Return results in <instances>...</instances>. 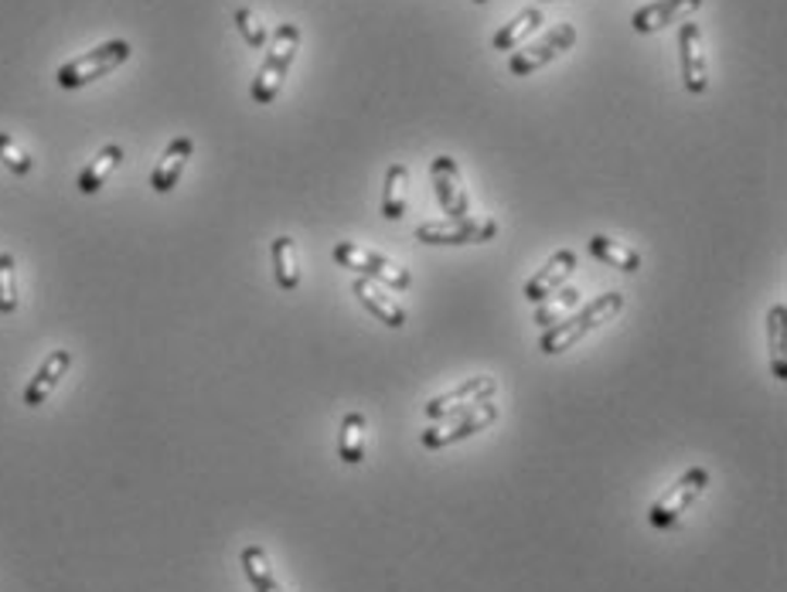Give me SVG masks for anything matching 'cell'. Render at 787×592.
Segmentation results:
<instances>
[{
    "mask_svg": "<svg viewBox=\"0 0 787 592\" xmlns=\"http://www.w3.org/2000/svg\"><path fill=\"white\" fill-rule=\"evenodd\" d=\"M0 164H4L11 174L17 177H28L35 171V161H32V153L24 150L11 134H0Z\"/></svg>",
    "mask_w": 787,
    "mask_h": 592,
    "instance_id": "obj_26",
    "label": "cell"
},
{
    "mask_svg": "<svg viewBox=\"0 0 787 592\" xmlns=\"http://www.w3.org/2000/svg\"><path fill=\"white\" fill-rule=\"evenodd\" d=\"M236 28H239V35L246 38L249 48H266L270 35H266V28H263L260 14L252 11V8H239V11H236Z\"/></svg>",
    "mask_w": 787,
    "mask_h": 592,
    "instance_id": "obj_27",
    "label": "cell"
},
{
    "mask_svg": "<svg viewBox=\"0 0 787 592\" xmlns=\"http://www.w3.org/2000/svg\"><path fill=\"white\" fill-rule=\"evenodd\" d=\"M68 368H72V351H65V348L52 351V354H48L45 362L38 365V371L32 375V381H28V389H24L21 402L28 405V408L45 405L48 395H52V392L59 389V381L68 375Z\"/></svg>",
    "mask_w": 787,
    "mask_h": 592,
    "instance_id": "obj_15",
    "label": "cell"
},
{
    "mask_svg": "<svg viewBox=\"0 0 787 592\" xmlns=\"http://www.w3.org/2000/svg\"><path fill=\"white\" fill-rule=\"evenodd\" d=\"M297 51H300V28H297V24H290V21L276 24L273 38L266 41V55L260 62V72H257V79H252V89H249L252 102L270 106V102L280 96L287 75L293 68Z\"/></svg>",
    "mask_w": 787,
    "mask_h": 592,
    "instance_id": "obj_2",
    "label": "cell"
},
{
    "mask_svg": "<svg viewBox=\"0 0 787 592\" xmlns=\"http://www.w3.org/2000/svg\"><path fill=\"white\" fill-rule=\"evenodd\" d=\"M678 51H682V79L692 96H702L709 89V62L702 48V32L696 21H685L678 28Z\"/></svg>",
    "mask_w": 787,
    "mask_h": 592,
    "instance_id": "obj_11",
    "label": "cell"
},
{
    "mask_svg": "<svg viewBox=\"0 0 787 592\" xmlns=\"http://www.w3.org/2000/svg\"><path fill=\"white\" fill-rule=\"evenodd\" d=\"M624 311V293H603L597 300H590L587 306H583L579 314H573L570 320H560V324H549L542 330V338H539V351L542 354H563L570 351L573 344H579L583 338H587L590 330H597L600 324H611L617 314Z\"/></svg>",
    "mask_w": 787,
    "mask_h": 592,
    "instance_id": "obj_1",
    "label": "cell"
},
{
    "mask_svg": "<svg viewBox=\"0 0 787 592\" xmlns=\"http://www.w3.org/2000/svg\"><path fill=\"white\" fill-rule=\"evenodd\" d=\"M17 311V263L11 252H0V314Z\"/></svg>",
    "mask_w": 787,
    "mask_h": 592,
    "instance_id": "obj_25",
    "label": "cell"
},
{
    "mask_svg": "<svg viewBox=\"0 0 787 592\" xmlns=\"http://www.w3.org/2000/svg\"><path fill=\"white\" fill-rule=\"evenodd\" d=\"M573 45H576V28H573V24H555V28L546 32L539 41H532L522 51H515V55L508 59V72H512V75H532V72L552 65L560 55H566Z\"/></svg>",
    "mask_w": 787,
    "mask_h": 592,
    "instance_id": "obj_7",
    "label": "cell"
},
{
    "mask_svg": "<svg viewBox=\"0 0 787 592\" xmlns=\"http://www.w3.org/2000/svg\"><path fill=\"white\" fill-rule=\"evenodd\" d=\"M576 303H579V290H563L560 300H552L549 306H542V311L536 314V324L549 327L552 320H563L566 311H570V306H576Z\"/></svg>",
    "mask_w": 787,
    "mask_h": 592,
    "instance_id": "obj_28",
    "label": "cell"
},
{
    "mask_svg": "<svg viewBox=\"0 0 787 592\" xmlns=\"http://www.w3.org/2000/svg\"><path fill=\"white\" fill-rule=\"evenodd\" d=\"M410 209V167L405 164H389L386 185H383V215L389 222H399Z\"/></svg>",
    "mask_w": 787,
    "mask_h": 592,
    "instance_id": "obj_20",
    "label": "cell"
},
{
    "mask_svg": "<svg viewBox=\"0 0 787 592\" xmlns=\"http://www.w3.org/2000/svg\"><path fill=\"white\" fill-rule=\"evenodd\" d=\"M767 351L774 378L787 381V303H774L767 314Z\"/></svg>",
    "mask_w": 787,
    "mask_h": 592,
    "instance_id": "obj_19",
    "label": "cell"
},
{
    "mask_svg": "<svg viewBox=\"0 0 787 592\" xmlns=\"http://www.w3.org/2000/svg\"><path fill=\"white\" fill-rule=\"evenodd\" d=\"M273 273H276V287L293 293L300 287V255H297V242L290 236H276L273 239Z\"/></svg>",
    "mask_w": 787,
    "mask_h": 592,
    "instance_id": "obj_21",
    "label": "cell"
},
{
    "mask_svg": "<svg viewBox=\"0 0 787 592\" xmlns=\"http://www.w3.org/2000/svg\"><path fill=\"white\" fill-rule=\"evenodd\" d=\"M130 55H134L130 41H123V38L103 41V45H96L92 51H86V55L65 62V65L55 72V83H59L62 89H83V86H89V83H96V79H107V75L116 72Z\"/></svg>",
    "mask_w": 787,
    "mask_h": 592,
    "instance_id": "obj_3",
    "label": "cell"
},
{
    "mask_svg": "<svg viewBox=\"0 0 787 592\" xmlns=\"http://www.w3.org/2000/svg\"><path fill=\"white\" fill-rule=\"evenodd\" d=\"M239 562H242V572H246L252 592H284V585L276 582V576L270 569V555L260 545H246L239 552Z\"/></svg>",
    "mask_w": 787,
    "mask_h": 592,
    "instance_id": "obj_23",
    "label": "cell"
},
{
    "mask_svg": "<svg viewBox=\"0 0 787 592\" xmlns=\"http://www.w3.org/2000/svg\"><path fill=\"white\" fill-rule=\"evenodd\" d=\"M365 446H368V419L362 412H348L341 419V432H338V456L348 467H359L365 459Z\"/></svg>",
    "mask_w": 787,
    "mask_h": 592,
    "instance_id": "obj_18",
    "label": "cell"
},
{
    "mask_svg": "<svg viewBox=\"0 0 787 592\" xmlns=\"http://www.w3.org/2000/svg\"><path fill=\"white\" fill-rule=\"evenodd\" d=\"M351 293L359 297V303L365 306V311H368L378 324H386V327H392V330L405 327V311L399 306L396 293H392L389 287H383V282L359 276V279L351 282Z\"/></svg>",
    "mask_w": 787,
    "mask_h": 592,
    "instance_id": "obj_12",
    "label": "cell"
},
{
    "mask_svg": "<svg viewBox=\"0 0 787 592\" xmlns=\"http://www.w3.org/2000/svg\"><path fill=\"white\" fill-rule=\"evenodd\" d=\"M702 8V0H651V4L638 8L630 17V28L638 35H654L669 28V24H678L685 17H692Z\"/></svg>",
    "mask_w": 787,
    "mask_h": 592,
    "instance_id": "obj_13",
    "label": "cell"
},
{
    "mask_svg": "<svg viewBox=\"0 0 787 592\" xmlns=\"http://www.w3.org/2000/svg\"><path fill=\"white\" fill-rule=\"evenodd\" d=\"M705 487H709V470H705V467H689V470H685V474L669 487V491L651 504V511H648L651 528H658V531L675 528V525L685 518V514H689V507L702 497Z\"/></svg>",
    "mask_w": 787,
    "mask_h": 592,
    "instance_id": "obj_6",
    "label": "cell"
},
{
    "mask_svg": "<svg viewBox=\"0 0 787 592\" xmlns=\"http://www.w3.org/2000/svg\"><path fill=\"white\" fill-rule=\"evenodd\" d=\"M590 255L594 260H600L603 266H614L621 273H638L641 269V252H634L630 245L624 242H614V239H607V236H594L587 242Z\"/></svg>",
    "mask_w": 787,
    "mask_h": 592,
    "instance_id": "obj_22",
    "label": "cell"
},
{
    "mask_svg": "<svg viewBox=\"0 0 787 592\" xmlns=\"http://www.w3.org/2000/svg\"><path fill=\"white\" fill-rule=\"evenodd\" d=\"M191 153H195V140L191 137H174L164 153H161V161L154 164V171H150V188H154L158 194H171L177 188V181H182V174L191 161Z\"/></svg>",
    "mask_w": 787,
    "mask_h": 592,
    "instance_id": "obj_16",
    "label": "cell"
},
{
    "mask_svg": "<svg viewBox=\"0 0 787 592\" xmlns=\"http://www.w3.org/2000/svg\"><path fill=\"white\" fill-rule=\"evenodd\" d=\"M498 395V378L491 375H477V378H467L461 381L457 389L444 392V395H434L426 405H423V416L429 423H437L444 416H453V412H464V408H474L480 402H488Z\"/></svg>",
    "mask_w": 787,
    "mask_h": 592,
    "instance_id": "obj_10",
    "label": "cell"
},
{
    "mask_svg": "<svg viewBox=\"0 0 787 592\" xmlns=\"http://www.w3.org/2000/svg\"><path fill=\"white\" fill-rule=\"evenodd\" d=\"M429 185H434L437 201H440V212L447 218H471V194L464 188L461 167H457L453 158L440 153V158L429 161Z\"/></svg>",
    "mask_w": 787,
    "mask_h": 592,
    "instance_id": "obj_9",
    "label": "cell"
},
{
    "mask_svg": "<svg viewBox=\"0 0 787 592\" xmlns=\"http://www.w3.org/2000/svg\"><path fill=\"white\" fill-rule=\"evenodd\" d=\"M498 222L485 218H444V222H423L416 228V242L423 245H471V242H488L495 239Z\"/></svg>",
    "mask_w": 787,
    "mask_h": 592,
    "instance_id": "obj_8",
    "label": "cell"
},
{
    "mask_svg": "<svg viewBox=\"0 0 787 592\" xmlns=\"http://www.w3.org/2000/svg\"><path fill=\"white\" fill-rule=\"evenodd\" d=\"M332 255H335V263L341 269H351V273L365 276V279L383 282V287H389V290H410L413 287L410 269H402L399 263L389 260V255L375 252V249H365L359 242H338Z\"/></svg>",
    "mask_w": 787,
    "mask_h": 592,
    "instance_id": "obj_5",
    "label": "cell"
},
{
    "mask_svg": "<svg viewBox=\"0 0 787 592\" xmlns=\"http://www.w3.org/2000/svg\"><path fill=\"white\" fill-rule=\"evenodd\" d=\"M495 423H498V405L488 399V402H480L474 408L453 412V416H444L434 426H426L420 432V443H423V450H444V446L464 443V440H471V436L491 429Z\"/></svg>",
    "mask_w": 787,
    "mask_h": 592,
    "instance_id": "obj_4",
    "label": "cell"
},
{
    "mask_svg": "<svg viewBox=\"0 0 787 592\" xmlns=\"http://www.w3.org/2000/svg\"><path fill=\"white\" fill-rule=\"evenodd\" d=\"M123 164V147L120 143H107L103 150L96 153V158L83 167L79 174V181H75V188H79V194H96L99 188H103L113 171Z\"/></svg>",
    "mask_w": 787,
    "mask_h": 592,
    "instance_id": "obj_17",
    "label": "cell"
},
{
    "mask_svg": "<svg viewBox=\"0 0 787 592\" xmlns=\"http://www.w3.org/2000/svg\"><path fill=\"white\" fill-rule=\"evenodd\" d=\"M474 4H488V0H474Z\"/></svg>",
    "mask_w": 787,
    "mask_h": 592,
    "instance_id": "obj_29",
    "label": "cell"
},
{
    "mask_svg": "<svg viewBox=\"0 0 787 592\" xmlns=\"http://www.w3.org/2000/svg\"><path fill=\"white\" fill-rule=\"evenodd\" d=\"M573 269H576V252H573V249H560L536 276L525 282L522 297H525L528 303H546V300L555 297V290H560L563 282L573 276Z\"/></svg>",
    "mask_w": 787,
    "mask_h": 592,
    "instance_id": "obj_14",
    "label": "cell"
},
{
    "mask_svg": "<svg viewBox=\"0 0 787 592\" xmlns=\"http://www.w3.org/2000/svg\"><path fill=\"white\" fill-rule=\"evenodd\" d=\"M546 17H542V11L539 8H525V11H519L512 21H508L504 24V28L495 35V48L498 51H515L525 38H532V35H536L539 32V24H542Z\"/></svg>",
    "mask_w": 787,
    "mask_h": 592,
    "instance_id": "obj_24",
    "label": "cell"
}]
</instances>
